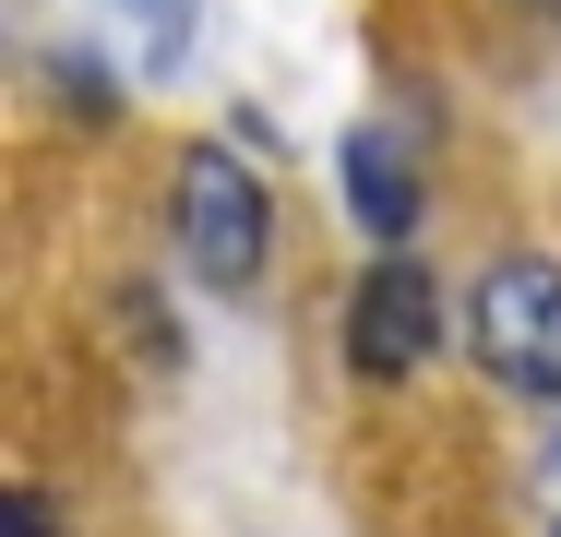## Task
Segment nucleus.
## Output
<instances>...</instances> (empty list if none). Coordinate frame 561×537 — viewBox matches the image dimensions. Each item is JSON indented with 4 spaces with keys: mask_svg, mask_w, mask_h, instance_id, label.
Here are the masks:
<instances>
[{
    "mask_svg": "<svg viewBox=\"0 0 561 537\" xmlns=\"http://www.w3.org/2000/svg\"><path fill=\"white\" fill-rule=\"evenodd\" d=\"M538 514H550V537H561V442L538 454Z\"/></svg>",
    "mask_w": 561,
    "mask_h": 537,
    "instance_id": "6",
    "label": "nucleus"
},
{
    "mask_svg": "<svg viewBox=\"0 0 561 537\" xmlns=\"http://www.w3.org/2000/svg\"><path fill=\"white\" fill-rule=\"evenodd\" d=\"M168 215H180V251H192V275L204 287H251L263 275V180L227 156V144H192L180 156V192H168Z\"/></svg>",
    "mask_w": 561,
    "mask_h": 537,
    "instance_id": "2",
    "label": "nucleus"
},
{
    "mask_svg": "<svg viewBox=\"0 0 561 537\" xmlns=\"http://www.w3.org/2000/svg\"><path fill=\"white\" fill-rule=\"evenodd\" d=\"M538 12H561V0H538Z\"/></svg>",
    "mask_w": 561,
    "mask_h": 537,
    "instance_id": "7",
    "label": "nucleus"
},
{
    "mask_svg": "<svg viewBox=\"0 0 561 537\" xmlns=\"http://www.w3.org/2000/svg\"><path fill=\"white\" fill-rule=\"evenodd\" d=\"M0 526H12V537H60V514H48L36 490H12V502H0Z\"/></svg>",
    "mask_w": 561,
    "mask_h": 537,
    "instance_id": "5",
    "label": "nucleus"
},
{
    "mask_svg": "<svg viewBox=\"0 0 561 537\" xmlns=\"http://www.w3.org/2000/svg\"><path fill=\"white\" fill-rule=\"evenodd\" d=\"M431 334H443V299H431V263L382 251V263L358 275V299H346V358H358L370 382H394V370H419V358H431Z\"/></svg>",
    "mask_w": 561,
    "mask_h": 537,
    "instance_id": "3",
    "label": "nucleus"
},
{
    "mask_svg": "<svg viewBox=\"0 0 561 537\" xmlns=\"http://www.w3.org/2000/svg\"><path fill=\"white\" fill-rule=\"evenodd\" d=\"M346 204H358V227H370V239H407V227H419V180H407V168L358 132V144H346Z\"/></svg>",
    "mask_w": 561,
    "mask_h": 537,
    "instance_id": "4",
    "label": "nucleus"
},
{
    "mask_svg": "<svg viewBox=\"0 0 561 537\" xmlns=\"http://www.w3.org/2000/svg\"><path fill=\"white\" fill-rule=\"evenodd\" d=\"M466 334H478V370H490L502 395L561 407V263L502 251V263L478 275V299H466Z\"/></svg>",
    "mask_w": 561,
    "mask_h": 537,
    "instance_id": "1",
    "label": "nucleus"
}]
</instances>
